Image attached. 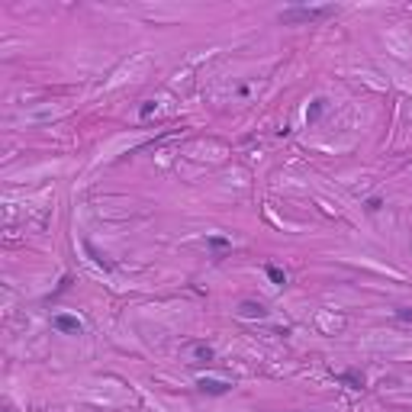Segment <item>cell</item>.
I'll use <instances>...</instances> for the list:
<instances>
[{
	"mask_svg": "<svg viewBox=\"0 0 412 412\" xmlns=\"http://www.w3.org/2000/svg\"><path fill=\"white\" fill-rule=\"evenodd\" d=\"M332 13H335V7H293V10H284L280 20L284 23H312V20H322Z\"/></svg>",
	"mask_w": 412,
	"mask_h": 412,
	"instance_id": "cell-1",
	"label": "cell"
},
{
	"mask_svg": "<svg viewBox=\"0 0 412 412\" xmlns=\"http://www.w3.org/2000/svg\"><path fill=\"white\" fill-rule=\"evenodd\" d=\"M197 386H200L203 393H210V396H226L229 390H232V383H226V380H213V377H203Z\"/></svg>",
	"mask_w": 412,
	"mask_h": 412,
	"instance_id": "cell-2",
	"label": "cell"
},
{
	"mask_svg": "<svg viewBox=\"0 0 412 412\" xmlns=\"http://www.w3.org/2000/svg\"><path fill=\"white\" fill-rule=\"evenodd\" d=\"M52 325L58 332H71V335H81V322L74 316H65V312H58V316L52 319Z\"/></svg>",
	"mask_w": 412,
	"mask_h": 412,
	"instance_id": "cell-3",
	"label": "cell"
},
{
	"mask_svg": "<svg viewBox=\"0 0 412 412\" xmlns=\"http://www.w3.org/2000/svg\"><path fill=\"white\" fill-rule=\"evenodd\" d=\"M238 312H241L245 319H268V309H264L261 303H251V299H245V303H241V306H238Z\"/></svg>",
	"mask_w": 412,
	"mask_h": 412,
	"instance_id": "cell-4",
	"label": "cell"
},
{
	"mask_svg": "<svg viewBox=\"0 0 412 412\" xmlns=\"http://www.w3.org/2000/svg\"><path fill=\"white\" fill-rule=\"evenodd\" d=\"M338 380L348 383L351 390H364V377H361L358 370H345V373H338Z\"/></svg>",
	"mask_w": 412,
	"mask_h": 412,
	"instance_id": "cell-5",
	"label": "cell"
},
{
	"mask_svg": "<svg viewBox=\"0 0 412 412\" xmlns=\"http://www.w3.org/2000/svg\"><path fill=\"white\" fill-rule=\"evenodd\" d=\"M264 274H268V277H271V284H277V287H284V284H287V274H284L280 268H277V264H268V268H264Z\"/></svg>",
	"mask_w": 412,
	"mask_h": 412,
	"instance_id": "cell-6",
	"label": "cell"
},
{
	"mask_svg": "<svg viewBox=\"0 0 412 412\" xmlns=\"http://www.w3.org/2000/svg\"><path fill=\"white\" fill-rule=\"evenodd\" d=\"M322 113H325V100H312V106L306 110V123H316Z\"/></svg>",
	"mask_w": 412,
	"mask_h": 412,
	"instance_id": "cell-7",
	"label": "cell"
},
{
	"mask_svg": "<svg viewBox=\"0 0 412 412\" xmlns=\"http://www.w3.org/2000/svg\"><path fill=\"white\" fill-rule=\"evenodd\" d=\"M193 354H197V361H206V364H210V361H213V348L210 345H197Z\"/></svg>",
	"mask_w": 412,
	"mask_h": 412,
	"instance_id": "cell-8",
	"label": "cell"
},
{
	"mask_svg": "<svg viewBox=\"0 0 412 412\" xmlns=\"http://www.w3.org/2000/svg\"><path fill=\"white\" fill-rule=\"evenodd\" d=\"M155 110H158V103H155V100H148V103H142V110H139V116H142V119H148V116H152Z\"/></svg>",
	"mask_w": 412,
	"mask_h": 412,
	"instance_id": "cell-9",
	"label": "cell"
},
{
	"mask_svg": "<svg viewBox=\"0 0 412 412\" xmlns=\"http://www.w3.org/2000/svg\"><path fill=\"white\" fill-rule=\"evenodd\" d=\"M380 206H383V203H380V197H370V200H367V213H377Z\"/></svg>",
	"mask_w": 412,
	"mask_h": 412,
	"instance_id": "cell-10",
	"label": "cell"
},
{
	"mask_svg": "<svg viewBox=\"0 0 412 412\" xmlns=\"http://www.w3.org/2000/svg\"><path fill=\"white\" fill-rule=\"evenodd\" d=\"M396 319H403V322H412V309H396Z\"/></svg>",
	"mask_w": 412,
	"mask_h": 412,
	"instance_id": "cell-11",
	"label": "cell"
},
{
	"mask_svg": "<svg viewBox=\"0 0 412 412\" xmlns=\"http://www.w3.org/2000/svg\"><path fill=\"white\" fill-rule=\"evenodd\" d=\"M210 245H213V248H226L229 241H226V238H219V235H213V238H210Z\"/></svg>",
	"mask_w": 412,
	"mask_h": 412,
	"instance_id": "cell-12",
	"label": "cell"
}]
</instances>
